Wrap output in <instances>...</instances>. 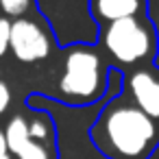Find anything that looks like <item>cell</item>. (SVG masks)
<instances>
[{
  "label": "cell",
  "instance_id": "6da1fadb",
  "mask_svg": "<svg viewBox=\"0 0 159 159\" xmlns=\"http://www.w3.org/2000/svg\"><path fill=\"white\" fill-rule=\"evenodd\" d=\"M105 159H150L159 146V124L122 94V72H109V94L87 131Z\"/></svg>",
  "mask_w": 159,
  "mask_h": 159
},
{
  "label": "cell",
  "instance_id": "7a4b0ae2",
  "mask_svg": "<svg viewBox=\"0 0 159 159\" xmlns=\"http://www.w3.org/2000/svg\"><path fill=\"white\" fill-rule=\"evenodd\" d=\"M109 63L96 44H70L63 48L55 98L68 107H87L109 94Z\"/></svg>",
  "mask_w": 159,
  "mask_h": 159
},
{
  "label": "cell",
  "instance_id": "3957f363",
  "mask_svg": "<svg viewBox=\"0 0 159 159\" xmlns=\"http://www.w3.org/2000/svg\"><path fill=\"white\" fill-rule=\"evenodd\" d=\"M96 46L107 59L109 68L129 72L133 68L155 63L159 50V33L150 16L124 18L100 26Z\"/></svg>",
  "mask_w": 159,
  "mask_h": 159
},
{
  "label": "cell",
  "instance_id": "277c9868",
  "mask_svg": "<svg viewBox=\"0 0 159 159\" xmlns=\"http://www.w3.org/2000/svg\"><path fill=\"white\" fill-rule=\"evenodd\" d=\"M5 144L11 159H59V133L55 118L44 107L13 113L5 126Z\"/></svg>",
  "mask_w": 159,
  "mask_h": 159
},
{
  "label": "cell",
  "instance_id": "5b68a950",
  "mask_svg": "<svg viewBox=\"0 0 159 159\" xmlns=\"http://www.w3.org/2000/svg\"><path fill=\"white\" fill-rule=\"evenodd\" d=\"M9 52L20 63H37L55 52V37L48 22L39 13H26L11 20Z\"/></svg>",
  "mask_w": 159,
  "mask_h": 159
},
{
  "label": "cell",
  "instance_id": "8992f818",
  "mask_svg": "<svg viewBox=\"0 0 159 159\" xmlns=\"http://www.w3.org/2000/svg\"><path fill=\"white\" fill-rule=\"evenodd\" d=\"M122 94L159 124V68L155 63L122 72Z\"/></svg>",
  "mask_w": 159,
  "mask_h": 159
},
{
  "label": "cell",
  "instance_id": "52a82bcc",
  "mask_svg": "<svg viewBox=\"0 0 159 159\" xmlns=\"http://www.w3.org/2000/svg\"><path fill=\"white\" fill-rule=\"evenodd\" d=\"M87 9L98 26H105L124 18L148 16V0H87Z\"/></svg>",
  "mask_w": 159,
  "mask_h": 159
},
{
  "label": "cell",
  "instance_id": "ba28073f",
  "mask_svg": "<svg viewBox=\"0 0 159 159\" xmlns=\"http://www.w3.org/2000/svg\"><path fill=\"white\" fill-rule=\"evenodd\" d=\"M0 11L5 18H22L35 11V0H0Z\"/></svg>",
  "mask_w": 159,
  "mask_h": 159
},
{
  "label": "cell",
  "instance_id": "9c48e42d",
  "mask_svg": "<svg viewBox=\"0 0 159 159\" xmlns=\"http://www.w3.org/2000/svg\"><path fill=\"white\" fill-rule=\"evenodd\" d=\"M9 29H11V20L0 16V57L9 52Z\"/></svg>",
  "mask_w": 159,
  "mask_h": 159
},
{
  "label": "cell",
  "instance_id": "30bf717a",
  "mask_svg": "<svg viewBox=\"0 0 159 159\" xmlns=\"http://www.w3.org/2000/svg\"><path fill=\"white\" fill-rule=\"evenodd\" d=\"M11 87L5 83V81H0V118L5 116V111L9 109V105H11Z\"/></svg>",
  "mask_w": 159,
  "mask_h": 159
},
{
  "label": "cell",
  "instance_id": "8fae6325",
  "mask_svg": "<svg viewBox=\"0 0 159 159\" xmlns=\"http://www.w3.org/2000/svg\"><path fill=\"white\" fill-rule=\"evenodd\" d=\"M5 155H9V152H7V144H5V133L0 129V157H5Z\"/></svg>",
  "mask_w": 159,
  "mask_h": 159
},
{
  "label": "cell",
  "instance_id": "7c38bea8",
  "mask_svg": "<svg viewBox=\"0 0 159 159\" xmlns=\"http://www.w3.org/2000/svg\"><path fill=\"white\" fill-rule=\"evenodd\" d=\"M0 159H11V157H9V155H5V157H0Z\"/></svg>",
  "mask_w": 159,
  "mask_h": 159
}]
</instances>
